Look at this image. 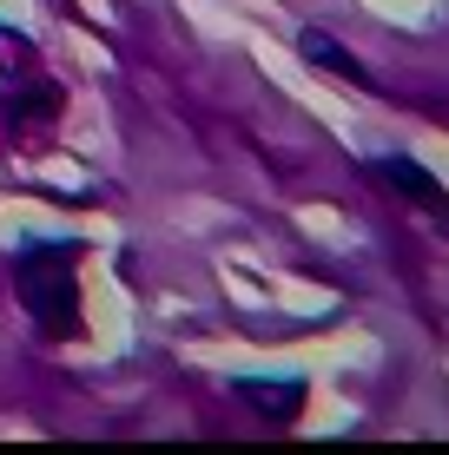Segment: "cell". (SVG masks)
<instances>
[{
	"label": "cell",
	"mask_w": 449,
	"mask_h": 455,
	"mask_svg": "<svg viewBox=\"0 0 449 455\" xmlns=\"http://www.w3.org/2000/svg\"><path fill=\"white\" fill-rule=\"evenodd\" d=\"M304 53H311V60H317V67H331V73H344V80H364V73H357V67H350V53H344V46H337V40H324V34H317V27H311V34H304Z\"/></svg>",
	"instance_id": "2"
},
{
	"label": "cell",
	"mask_w": 449,
	"mask_h": 455,
	"mask_svg": "<svg viewBox=\"0 0 449 455\" xmlns=\"http://www.w3.org/2000/svg\"><path fill=\"white\" fill-rule=\"evenodd\" d=\"M377 179L383 185H397L404 198H416V205H429V212H443L449 198H443V179H429L416 159H377Z\"/></svg>",
	"instance_id": "1"
}]
</instances>
